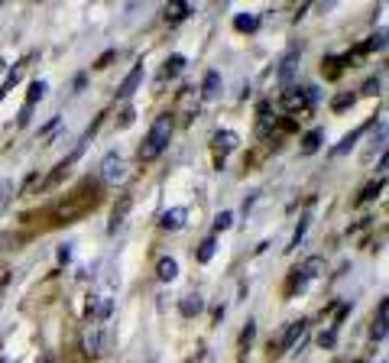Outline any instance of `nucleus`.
Masks as SVG:
<instances>
[{"mask_svg":"<svg viewBox=\"0 0 389 363\" xmlns=\"http://www.w3.org/2000/svg\"><path fill=\"white\" fill-rule=\"evenodd\" d=\"M0 72H4V59H0Z\"/></svg>","mask_w":389,"mask_h":363,"instance_id":"obj_38","label":"nucleus"},{"mask_svg":"<svg viewBox=\"0 0 389 363\" xmlns=\"http://www.w3.org/2000/svg\"><path fill=\"white\" fill-rule=\"evenodd\" d=\"M282 107L289 114H298L308 107V101H305V88H285L282 91Z\"/></svg>","mask_w":389,"mask_h":363,"instance_id":"obj_7","label":"nucleus"},{"mask_svg":"<svg viewBox=\"0 0 389 363\" xmlns=\"http://www.w3.org/2000/svg\"><path fill=\"white\" fill-rule=\"evenodd\" d=\"M379 91H383V78H366V85L360 88V94H366V98H373Z\"/></svg>","mask_w":389,"mask_h":363,"instance_id":"obj_29","label":"nucleus"},{"mask_svg":"<svg viewBox=\"0 0 389 363\" xmlns=\"http://www.w3.org/2000/svg\"><path fill=\"white\" fill-rule=\"evenodd\" d=\"M334 344H337V331H334V327H327V331H321V334H318V347L331 350Z\"/></svg>","mask_w":389,"mask_h":363,"instance_id":"obj_28","label":"nucleus"},{"mask_svg":"<svg viewBox=\"0 0 389 363\" xmlns=\"http://www.w3.org/2000/svg\"><path fill=\"white\" fill-rule=\"evenodd\" d=\"M114 59H117V52H104V56L98 59V65H94V68H104V65H111Z\"/></svg>","mask_w":389,"mask_h":363,"instance_id":"obj_35","label":"nucleus"},{"mask_svg":"<svg viewBox=\"0 0 389 363\" xmlns=\"http://www.w3.org/2000/svg\"><path fill=\"white\" fill-rule=\"evenodd\" d=\"M240 146V136L234 133V130H217V136H214V149H217V156H227V153H234V149ZM217 159V162H221Z\"/></svg>","mask_w":389,"mask_h":363,"instance_id":"obj_6","label":"nucleus"},{"mask_svg":"<svg viewBox=\"0 0 389 363\" xmlns=\"http://www.w3.org/2000/svg\"><path fill=\"white\" fill-rule=\"evenodd\" d=\"M36 363H52V357H49V353H46V357H43V360H36Z\"/></svg>","mask_w":389,"mask_h":363,"instance_id":"obj_37","label":"nucleus"},{"mask_svg":"<svg viewBox=\"0 0 389 363\" xmlns=\"http://www.w3.org/2000/svg\"><path fill=\"white\" fill-rule=\"evenodd\" d=\"M357 363H363V360H357Z\"/></svg>","mask_w":389,"mask_h":363,"instance_id":"obj_39","label":"nucleus"},{"mask_svg":"<svg viewBox=\"0 0 389 363\" xmlns=\"http://www.w3.org/2000/svg\"><path fill=\"white\" fill-rule=\"evenodd\" d=\"M114 314V302L111 298H98V295H91L85 302V318H91V321H104V318H111Z\"/></svg>","mask_w":389,"mask_h":363,"instance_id":"obj_5","label":"nucleus"},{"mask_svg":"<svg viewBox=\"0 0 389 363\" xmlns=\"http://www.w3.org/2000/svg\"><path fill=\"white\" fill-rule=\"evenodd\" d=\"M188 13H192V4H185V0H179V4H175L172 10L166 13V17H169V20H185Z\"/></svg>","mask_w":389,"mask_h":363,"instance_id":"obj_27","label":"nucleus"},{"mask_svg":"<svg viewBox=\"0 0 389 363\" xmlns=\"http://www.w3.org/2000/svg\"><path fill=\"white\" fill-rule=\"evenodd\" d=\"M308 221H311V211H305V217H302V224H298V230H295V240H292V246H295V243H302L305 230H308Z\"/></svg>","mask_w":389,"mask_h":363,"instance_id":"obj_32","label":"nucleus"},{"mask_svg":"<svg viewBox=\"0 0 389 363\" xmlns=\"http://www.w3.org/2000/svg\"><path fill=\"white\" fill-rule=\"evenodd\" d=\"M130 120H133V107H127V111H124V114H120V120H117V123H120V127H127V123H130Z\"/></svg>","mask_w":389,"mask_h":363,"instance_id":"obj_36","label":"nucleus"},{"mask_svg":"<svg viewBox=\"0 0 389 363\" xmlns=\"http://www.w3.org/2000/svg\"><path fill=\"white\" fill-rule=\"evenodd\" d=\"M353 101H357V94H353V91H340L337 98L331 101V107L340 114V111H347V107H353Z\"/></svg>","mask_w":389,"mask_h":363,"instance_id":"obj_23","label":"nucleus"},{"mask_svg":"<svg viewBox=\"0 0 389 363\" xmlns=\"http://www.w3.org/2000/svg\"><path fill=\"white\" fill-rule=\"evenodd\" d=\"M357 140H360V130H357V133H350V136H344V140L334 146V156H347L353 146H357Z\"/></svg>","mask_w":389,"mask_h":363,"instance_id":"obj_26","label":"nucleus"},{"mask_svg":"<svg viewBox=\"0 0 389 363\" xmlns=\"http://www.w3.org/2000/svg\"><path fill=\"white\" fill-rule=\"evenodd\" d=\"M298 62H302V52H298V49H289V52H285V59L279 62L276 78H279V85H282V88H292L295 72H298Z\"/></svg>","mask_w":389,"mask_h":363,"instance_id":"obj_4","label":"nucleus"},{"mask_svg":"<svg viewBox=\"0 0 389 363\" xmlns=\"http://www.w3.org/2000/svg\"><path fill=\"white\" fill-rule=\"evenodd\" d=\"M156 272H159L162 282H172V279L179 276V263H175L172 256H162V259H159V266H156Z\"/></svg>","mask_w":389,"mask_h":363,"instance_id":"obj_18","label":"nucleus"},{"mask_svg":"<svg viewBox=\"0 0 389 363\" xmlns=\"http://www.w3.org/2000/svg\"><path fill=\"white\" fill-rule=\"evenodd\" d=\"M10 201H13V182H4V185H0V214L7 211Z\"/></svg>","mask_w":389,"mask_h":363,"instance_id":"obj_30","label":"nucleus"},{"mask_svg":"<svg viewBox=\"0 0 389 363\" xmlns=\"http://www.w3.org/2000/svg\"><path fill=\"white\" fill-rule=\"evenodd\" d=\"M230 224H234V214H230V211H221V214L214 217V230H217V234H221V230H227Z\"/></svg>","mask_w":389,"mask_h":363,"instance_id":"obj_31","label":"nucleus"},{"mask_svg":"<svg viewBox=\"0 0 389 363\" xmlns=\"http://www.w3.org/2000/svg\"><path fill=\"white\" fill-rule=\"evenodd\" d=\"M46 91H49V85H46L43 78H39V81H33V85H30V91H26V107H36V101H39V98H46Z\"/></svg>","mask_w":389,"mask_h":363,"instance_id":"obj_19","label":"nucleus"},{"mask_svg":"<svg viewBox=\"0 0 389 363\" xmlns=\"http://www.w3.org/2000/svg\"><path fill=\"white\" fill-rule=\"evenodd\" d=\"M169 140H172V117H169V114H162V117L153 120L146 140L140 143V156H143V159H156V156L169 146Z\"/></svg>","mask_w":389,"mask_h":363,"instance_id":"obj_1","label":"nucleus"},{"mask_svg":"<svg viewBox=\"0 0 389 363\" xmlns=\"http://www.w3.org/2000/svg\"><path fill=\"white\" fill-rule=\"evenodd\" d=\"M214 250H217V237H208V240L198 246V263H211Z\"/></svg>","mask_w":389,"mask_h":363,"instance_id":"obj_22","label":"nucleus"},{"mask_svg":"<svg viewBox=\"0 0 389 363\" xmlns=\"http://www.w3.org/2000/svg\"><path fill=\"white\" fill-rule=\"evenodd\" d=\"M185 217H188L185 208H169L166 214H162V227H166V230H179L182 224H185Z\"/></svg>","mask_w":389,"mask_h":363,"instance_id":"obj_14","label":"nucleus"},{"mask_svg":"<svg viewBox=\"0 0 389 363\" xmlns=\"http://www.w3.org/2000/svg\"><path fill=\"white\" fill-rule=\"evenodd\" d=\"M221 91H224V78H221V72H208V75H204V98L214 101V98H221Z\"/></svg>","mask_w":389,"mask_h":363,"instance_id":"obj_12","label":"nucleus"},{"mask_svg":"<svg viewBox=\"0 0 389 363\" xmlns=\"http://www.w3.org/2000/svg\"><path fill=\"white\" fill-rule=\"evenodd\" d=\"M276 127V117H272L269 104H259V117H256V133L259 136H269V130Z\"/></svg>","mask_w":389,"mask_h":363,"instance_id":"obj_15","label":"nucleus"},{"mask_svg":"<svg viewBox=\"0 0 389 363\" xmlns=\"http://www.w3.org/2000/svg\"><path fill=\"white\" fill-rule=\"evenodd\" d=\"M127 208H130V195H120V204L114 208V217H111V230H117V224L127 217Z\"/></svg>","mask_w":389,"mask_h":363,"instance_id":"obj_25","label":"nucleus"},{"mask_svg":"<svg viewBox=\"0 0 389 363\" xmlns=\"http://www.w3.org/2000/svg\"><path fill=\"white\" fill-rule=\"evenodd\" d=\"M179 311L185 314V318H195V314H201V311H204V295H201V292H188V295L179 302Z\"/></svg>","mask_w":389,"mask_h":363,"instance_id":"obj_10","label":"nucleus"},{"mask_svg":"<svg viewBox=\"0 0 389 363\" xmlns=\"http://www.w3.org/2000/svg\"><path fill=\"white\" fill-rule=\"evenodd\" d=\"M68 259H72V246H68V243H62V246H59V263H62V266H68Z\"/></svg>","mask_w":389,"mask_h":363,"instance_id":"obj_34","label":"nucleus"},{"mask_svg":"<svg viewBox=\"0 0 389 363\" xmlns=\"http://www.w3.org/2000/svg\"><path fill=\"white\" fill-rule=\"evenodd\" d=\"M143 75H146V72H143V65H133V68H130V75L124 78V85L117 88V98H130V94L143 85Z\"/></svg>","mask_w":389,"mask_h":363,"instance_id":"obj_9","label":"nucleus"},{"mask_svg":"<svg viewBox=\"0 0 389 363\" xmlns=\"http://www.w3.org/2000/svg\"><path fill=\"white\" fill-rule=\"evenodd\" d=\"M305 324H308V321H292V324L289 327H285V331H282V337H279V344H276V350H289V347L292 344H295V340L298 337H302V334H305Z\"/></svg>","mask_w":389,"mask_h":363,"instance_id":"obj_8","label":"nucleus"},{"mask_svg":"<svg viewBox=\"0 0 389 363\" xmlns=\"http://www.w3.org/2000/svg\"><path fill=\"white\" fill-rule=\"evenodd\" d=\"M253 334H256V324H253V321H247V327H243V331H240V344H243V347H250V340H253Z\"/></svg>","mask_w":389,"mask_h":363,"instance_id":"obj_33","label":"nucleus"},{"mask_svg":"<svg viewBox=\"0 0 389 363\" xmlns=\"http://www.w3.org/2000/svg\"><path fill=\"white\" fill-rule=\"evenodd\" d=\"M0 363H4V360H0Z\"/></svg>","mask_w":389,"mask_h":363,"instance_id":"obj_40","label":"nucleus"},{"mask_svg":"<svg viewBox=\"0 0 389 363\" xmlns=\"http://www.w3.org/2000/svg\"><path fill=\"white\" fill-rule=\"evenodd\" d=\"M383 143H386V120H379L376 133H373V140H370V149H366V159H370L376 149H383Z\"/></svg>","mask_w":389,"mask_h":363,"instance_id":"obj_20","label":"nucleus"},{"mask_svg":"<svg viewBox=\"0 0 389 363\" xmlns=\"http://www.w3.org/2000/svg\"><path fill=\"white\" fill-rule=\"evenodd\" d=\"M107 337H111L107 331H91V334L85 337V350L91 353V357H101V353L107 350Z\"/></svg>","mask_w":389,"mask_h":363,"instance_id":"obj_11","label":"nucleus"},{"mask_svg":"<svg viewBox=\"0 0 389 363\" xmlns=\"http://www.w3.org/2000/svg\"><path fill=\"white\" fill-rule=\"evenodd\" d=\"M383 185H386L383 179H379V182H370V185H366V188L357 195V204H366V201H373V198H376L379 191H383Z\"/></svg>","mask_w":389,"mask_h":363,"instance_id":"obj_21","label":"nucleus"},{"mask_svg":"<svg viewBox=\"0 0 389 363\" xmlns=\"http://www.w3.org/2000/svg\"><path fill=\"white\" fill-rule=\"evenodd\" d=\"M182 68H185V56H172L166 65H162V75H166V78H175Z\"/></svg>","mask_w":389,"mask_h":363,"instance_id":"obj_24","label":"nucleus"},{"mask_svg":"<svg viewBox=\"0 0 389 363\" xmlns=\"http://www.w3.org/2000/svg\"><path fill=\"white\" fill-rule=\"evenodd\" d=\"M101 179H104V185H124L127 179V162L120 153H107L104 162H101Z\"/></svg>","mask_w":389,"mask_h":363,"instance_id":"obj_2","label":"nucleus"},{"mask_svg":"<svg viewBox=\"0 0 389 363\" xmlns=\"http://www.w3.org/2000/svg\"><path fill=\"white\" fill-rule=\"evenodd\" d=\"M386 311H389V302L383 298L379 302V314H376V324H373V344L386 340Z\"/></svg>","mask_w":389,"mask_h":363,"instance_id":"obj_17","label":"nucleus"},{"mask_svg":"<svg viewBox=\"0 0 389 363\" xmlns=\"http://www.w3.org/2000/svg\"><path fill=\"white\" fill-rule=\"evenodd\" d=\"M318 269H321V259H305V266H302L298 272H292V279H289V295L305 292V285L318 276Z\"/></svg>","mask_w":389,"mask_h":363,"instance_id":"obj_3","label":"nucleus"},{"mask_svg":"<svg viewBox=\"0 0 389 363\" xmlns=\"http://www.w3.org/2000/svg\"><path fill=\"white\" fill-rule=\"evenodd\" d=\"M321 143H324V130H308L305 140H302V153L305 156H315L318 149H321Z\"/></svg>","mask_w":389,"mask_h":363,"instance_id":"obj_13","label":"nucleus"},{"mask_svg":"<svg viewBox=\"0 0 389 363\" xmlns=\"http://www.w3.org/2000/svg\"><path fill=\"white\" fill-rule=\"evenodd\" d=\"M234 30L237 33H256L259 30V17H253V13H237V17H234Z\"/></svg>","mask_w":389,"mask_h":363,"instance_id":"obj_16","label":"nucleus"}]
</instances>
